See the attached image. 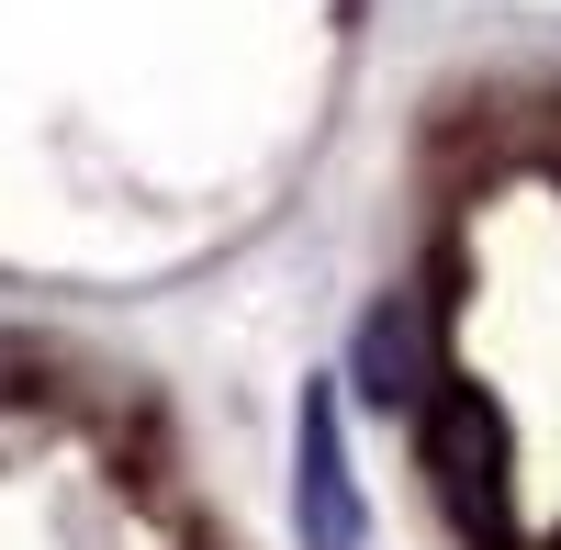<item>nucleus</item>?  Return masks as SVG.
<instances>
[{
  "label": "nucleus",
  "instance_id": "obj_2",
  "mask_svg": "<svg viewBox=\"0 0 561 550\" xmlns=\"http://www.w3.org/2000/svg\"><path fill=\"white\" fill-rule=\"evenodd\" d=\"M427 371H438V303H427V293H382V303L359 314V337H348V382H359V404L415 416Z\"/></svg>",
  "mask_w": 561,
  "mask_h": 550
},
{
  "label": "nucleus",
  "instance_id": "obj_1",
  "mask_svg": "<svg viewBox=\"0 0 561 550\" xmlns=\"http://www.w3.org/2000/svg\"><path fill=\"white\" fill-rule=\"evenodd\" d=\"M404 427H415V461H427V494L460 528V550H517V427H505L494 382L438 359Z\"/></svg>",
  "mask_w": 561,
  "mask_h": 550
},
{
  "label": "nucleus",
  "instance_id": "obj_3",
  "mask_svg": "<svg viewBox=\"0 0 561 550\" xmlns=\"http://www.w3.org/2000/svg\"><path fill=\"white\" fill-rule=\"evenodd\" d=\"M293 506H304V550H359V494H348V449H337V393H304V472H293Z\"/></svg>",
  "mask_w": 561,
  "mask_h": 550
}]
</instances>
